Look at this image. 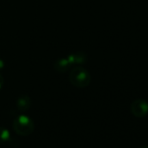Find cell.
Listing matches in <instances>:
<instances>
[{
	"label": "cell",
	"mask_w": 148,
	"mask_h": 148,
	"mask_svg": "<svg viewBox=\"0 0 148 148\" xmlns=\"http://www.w3.org/2000/svg\"><path fill=\"white\" fill-rule=\"evenodd\" d=\"M131 111L138 118L145 117L148 113V104L143 99H137L132 104Z\"/></svg>",
	"instance_id": "cell-3"
},
{
	"label": "cell",
	"mask_w": 148,
	"mask_h": 148,
	"mask_svg": "<svg viewBox=\"0 0 148 148\" xmlns=\"http://www.w3.org/2000/svg\"><path fill=\"white\" fill-rule=\"evenodd\" d=\"M14 131L22 136L30 135L34 130V124L32 119L25 115L18 116L15 119L13 123Z\"/></svg>",
	"instance_id": "cell-1"
},
{
	"label": "cell",
	"mask_w": 148,
	"mask_h": 148,
	"mask_svg": "<svg viewBox=\"0 0 148 148\" xmlns=\"http://www.w3.org/2000/svg\"><path fill=\"white\" fill-rule=\"evenodd\" d=\"M71 82L78 87H85L89 85L91 77L89 72L83 68H76L71 71L70 74Z\"/></svg>",
	"instance_id": "cell-2"
},
{
	"label": "cell",
	"mask_w": 148,
	"mask_h": 148,
	"mask_svg": "<svg viewBox=\"0 0 148 148\" xmlns=\"http://www.w3.org/2000/svg\"><path fill=\"white\" fill-rule=\"evenodd\" d=\"M141 148H148V145H144V146H142Z\"/></svg>",
	"instance_id": "cell-6"
},
{
	"label": "cell",
	"mask_w": 148,
	"mask_h": 148,
	"mask_svg": "<svg viewBox=\"0 0 148 148\" xmlns=\"http://www.w3.org/2000/svg\"><path fill=\"white\" fill-rule=\"evenodd\" d=\"M9 138H10L9 132L6 129H5V128L0 127V143L5 142L6 140L9 139Z\"/></svg>",
	"instance_id": "cell-4"
},
{
	"label": "cell",
	"mask_w": 148,
	"mask_h": 148,
	"mask_svg": "<svg viewBox=\"0 0 148 148\" xmlns=\"http://www.w3.org/2000/svg\"><path fill=\"white\" fill-rule=\"evenodd\" d=\"M2 85H3V79H2V76L0 75V88H1Z\"/></svg>",
	"instance_id": "cell-5"
}]
</instances>
